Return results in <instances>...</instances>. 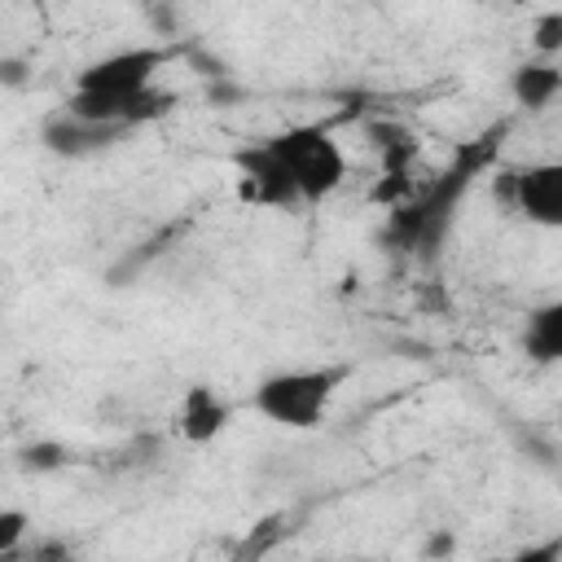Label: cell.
I'll return each instance as SVG.
<instances>
[{
  "label": "cell",
  "mask_w": 562,
  "mask_h": 562,
  "mask_svg": "<svg viewBox=\"0 0 562 562\" xmlns=\"http://www.w3.org/2000/svg\"><path fill=\"white\" fill-rule=\"evenodd\" d=\"M233 167L241 176V198L250 202H263V206H294L299 193H294V180L285 171V162L277 158V149L268 140H255V145H241L233 154Z\"/></svg>",
  "instance_id": "52a82bcc"
},
{
  "label": "cell",
  "mask_w": 562,
  "mask_h": 562,
  "mask_svg": "<svg viewBox=\"0 0 562 562\" xmlns=\"http://www.w3.org/2000/svg\"><path fill=\"white\" fill-rule=\"evenodd\" d=\"M176 57L171 44H136V48H114L97 61H88L75 75V92H92V97H110L123 101L140 88H149L158 79V70Z\"/></svg>",
  "instance_id": "277c9868"
},
{
  "label": "cell",
  "mask_w": 562,
  "mask_h": 562,
  "mask_svg": "<svg viewBox=\"0 0 562 562\" xmlns=\"http://www.w3.org/2000/svg\"><path fill=\"white\" fill-rule=\"evenodd\" d=\"M66 461H70V448L57 443V439H35V443L18 448V470L22 474H57Z\"/></svg>",
  "instance_id": "7c38bea8"
},
{
  "label": "cell",
  "mask_w": 562,
  "mask_h": 562,
  "mask_svg": "<svg viewBox=\"0 0 562 562\" xmlns=\"http://www.w3.org/2000/svg\"><path fill=\"white\" fill-rule=\"evenodd\" d=\"M35 4H40V0H35Z\"/></svg>",
  "instance_id": "44dd1931"
},
{
  "label": "cell",
  "mask_w": 562,
  "mask_h": 562,
  "mask_svg": "<svg viewBox=\"0 0 562 562\" xmlns=\"http://www.w3.org/2000/svg\"><path fill=\"white\" fill-rule=\"evenodd\" d=\"M531 48H536L540 57H558V53H562V13H558V9H549V13L536 18V26H531Z\"/></svg>",
  "instance_id": "4fadbf2b"
},
{
  "label": "cell",
  "mask_w": 562,
  "mask_h": 562,
  "mask_svg": "<svg viewBox=\"0 0 562 562\" xmlns=\"http://www.w3.org/2000/svg\"><path fill=\"white\" fill-rule=\"evenodd\" d=\"M241 97H246V88L233 83L228 75H215V79L206 83V101H211V105H233V101H241Z\"/></svg>",
  "instance_id": "e0dca14e"
},
{
  "label": "cell",
  "mask_w": 562,
  "mask_h": 562,
  "mask_svg": "<svg viewBox=\"0 0 562 562\" xmlns=\"http://www.w3.org/2000/svg\"><path fill=\"white\" fill-rule=\"evenodd\" d=\"M452 549H457V536H452V531H435V536L422 544V553H426V558H448Z\"/></svg>",
  "instance_id": "ac0fdd59"
},
{
  "label": "cell",
  "mask_w": 562,
  "mask_h": 562,
  "mask_svg": "<svg viewBox=\"0 0 562 562\" xmlns=\"http://www.w3.org/2000/svg\"><path fill=\"white\" fill-rule=\"evenodd\" d=\"M228 422H233V404L215 386H206V382L184 386V395L176 404V435L184 443H211L228 430Z\"/></svg>",
  "instance_id": "ba28073f"
},
{
  "label": "cell",
  "mask_w": 562,
  "mask_h": 562,
  "mask_svg": "<svg viewBox=\"0 0 562 562\" xmlns=\"http://www.w3.org/2000/svg\"><path fill=\"white\" fill-rule=\"evenodd\" d=\"M263 140L285 162L299 202H325L347 180V154L325 123H299V127H285V132L263 136Z\"/></svg>",
  "instance_id": "3957f363"
},
{
  "label": "cell",
  "mask_w": 562,
  "mask_h": 562,
  "mask_svg": "<svg viewBox=\"0 0 562 562\" xmlns=\"http://www.w3.org/2000/svg\"><path fill=\"white\" fill-rule=\"evenodd\" d=\"M140 9H145L149 26H154L158 35H176V26H180V9H176V0H140Z\"/></svg>",
  "instance_id": "2e32d148"
},
{
  "label": "cell",
  "mask_w": 562,
  "mask_h": 562,
  "mask_svg": "<svg viewBox=\"0 0 562 562\" xmlns=\"http://www.w3.org/2000/svg\"><path fill=\"white\" fill-rule=\"evenodd\" d=\"M522 351H527L536 364H558V360H562V303H558V299L527 312Z\"/></svg>",
  "instance_id": "30bf717a"
},
{
  "label": "cell",
  "mask_w": 562,
  "mask_h": 562,
  "mask_svg": "<svg viewBox=\"0 0 562 562\" xmlns=\"http://www.w3.org/2000/svg\"><path fill=\"white\" fill-rule=\"evenodd\" d=\"M351 378V364H312V369H281L255 382L250 408L281 430H316L329 417L338 386Z\"/></svg>",
  "instance_id": "7a4b0ae2"
},
{
  "label": "cell",
  "mask_w": 562,
  "mask_h": 562,
  "mask_svg": "<svg viewBox=\"0 0 562 562\" xmlns=\"http://www.w3.org/2000/svg\"><path fill=\"white\" fill-rule=\"evenodd\" d=\"M369 140H373V149L382 154V167H386V171H413V162H417V154H422V140H417L404 123H395V119L369 123Z\"/></svg>",
  "instance_id": "8fae6325"
},
{
  "label": "cell",
  "mask_w": 562,
  "mask_h": 562,
  "mask_svg": "<svg viewBox=\"0 0 562 562\" xmlns=\"http://www.w3.org/2000/svg\"><path fill=\"white\" fill-rule=\"evenodd\" d=\"M562 92V66L553 57H536V61H522L514 66L509 75V97L518 110L527 114H544Z\"/></svg>",
  "instance_id": "9c48e42d"
},
{
  "label": "cell",
  "mask_w": 562,
  "mask_h": 562,
  "mask_svg": "<svg viewBox=\"0 0 562 562\" xmlns=\"http://www.w3.org/2000/svg\"><path fill=\"white\" fill-rule=\"evenodd\" d=\"M0 435H4V430H0Z\"/></svg>",
  "instance_id": "ffe728a7"
},
{
  "label": "cell",
  "mask_w": 562,
  "mask_h": 562,
  "mask_svg": "<svg viewBox=\"0 0 562 562\" xmlns=\"http://www.w3.org/2000/svg\"><path fill=\"white\" fill-rule=\"evenodd\" d=\"M0 9H4V0H0Z\"/></svg>",
  "instance_id": "d6986e66"
},
{
  "label": "cell",
  "mask_w": 562,
  "mask_h": 562,
  "mask_svg": "<svg viewBox=\"0 0 562 562\" xmlns=\"http://www.w3.org/2000/svg\"><path fill=\"white\" fill-rule=\"evenodd\" d=\"M496 198L540 228H562V167L518 162L496 171Z\"/></svg>",
  "instance_id": "5b68a950"
},
{
  "label": "cell",
  "mask_w": 562,
  "mask_h": 562,
  "mask_svg": "<svg viewBox=\"0 0 562 562\" xmlns=\"http://www.w3.org/2000/svg\"><path fill=\"white\" fill-rule=\"evenodd\" d=\"M26 531H31V514L18 509V505H4L0 509V558L4 553H18L22 540H26Z\"/></svg>",
  "instance_id": "5bb4252c"
},
{
  "label": "cell",
  "mask_w": 562,
  "mask_h": 562,
  "mask_svg": "<svg viewBox=\"0 0 562 562\" xmlns=\"http://www.w3.org/2000/svg\"><path fill=\"white\" fill-rule=\"evenodd\" d=\"M31 75H35V66L26 53H0V88L4 92H22L31 83Z\"/></svg>",
  "instance_id": "9a60e30c"
},
{
  "label": "cell",
  "mask_w": 562,
  "mask_h": 562,
  "mask_svg": "<svg viewBox=\"0 0 562 562\" xmlns=\"http://www.w3.org/2000/svg\"><path fill=\"white\" fill-rule=\"evenodd\" d=\"M123 136H127V127L79 119V114H70L66 105H61V110H48V114L40 119V145H44L53 158H66V162L97 158V154L114 149Z\"/></svg>",
  "instance_id": "8992f818"
},
{
  "label": "cell",
  "mask_w": 562,
  "mask_h": 562,
  "mask_svg": "<svg viewBox=\"0 0 562 562\" xmlns=\"http://www.w3.org/2000/svg\"><path fill=\"white\" fill-rule=\"evenodd\" d=\"M501 136H505V123H496L492 132H483L479 140L461 145L457 158L430 176L426 184H413L408 198H400L395 206H386V228H382V241L400 255H413L417 263H435L443 255V241L457 224V211L470 193V184L496 167V154H501Z\"/></svg>",
  "instance_id": "6da1fadb"
}]
</instances>
